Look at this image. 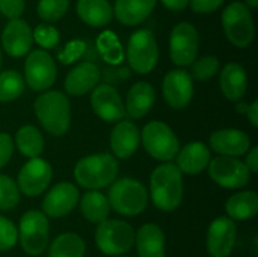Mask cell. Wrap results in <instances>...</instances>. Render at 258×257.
Returning <instances> with one entry per match:
<instances>
[{
  "instance_id": "obj_1",
  "label": "cell",
  "mask_w": 258,
  "mask_h": 257,
  "mask_svg": "<svg viewBox=\"0 0 258 257\" xmlns=\"http://www.w3.org/2000/svg\"><path fill=\"white\" fill-rule=\"evenodd\" d=\"M151 199L160 211L171 212L176 209L183 198L181 171L174 164L159 165L151 174Z\"/></svg>"
},
{
  "instance_id": "obj_2",
  "label": "cell",
  "mask_w": 258,
  "mask_h": 257,
  "mask_svg": "<svg viewBox=\"0 0 258 257\" xmlns=\"http://www.w3.org/2000/svg\"><path fill=\"white\" fill-rule=\"evenodd\" d=\"M34 112L43 127L54 136L67 133L71 122V105L59 91H47L35 100Z\"/></svg>"
},
{
  "instance_id": "obj_3",
  "label": "cell",
  "mask_w": 258,
  "mask_h": 257,
  "mask_svg": "<svg viewBox=\"0 0 258 257\" xmlns=\"http://www.w3.org/2000/svg\"><path fill=\"white\" fill-rule=\"evenodd\" d=\"M117 173V160L107 153L82 158L75 168L77 183L88 189H100L110 185L115 181Z\"/></svg>"
},
{
  "instance_id": "obj_4",
  "label": "cell",
  "mask_w": 258,
  "mask_h": 257,
  "mask_svg": "<svg viewBox=\"0 0 258 257\" xmlns=\"http://www.w3.org/2000/svg\"><path fill=\"white\" fill-rule=\"evenodd\" d=\"M110 206L122 216H138L148 206V191L140 181L122 178L112 184L108 191Z\"/></svg>"
},
{
  "instance_id": "obj_5",
  "label": "cell",
  "mask_w": 258,
  "mask_h": 257,
  "mask_svg": "<svg viewBox=\"0 0 258 257\" xmlns=\"http://www.w3.org/2000/svg\"><path fill=\"white\" fill-rule=\"evenodd\" d=\"M95 239L98 249L102 253L117 256L130 251L135 243V232L127 222L120 219H105L98 223Z\"/></svg>"
},
{
  "instance_id": "obj_6",
  "label": "cell",
  "mask_w": 258,
  "mask_h": 257,
  "mask_svg": "<svg viewBox=\"0 0 258 257\" xmlns=\"http://www.w3.org/2000/svg\"><path fill=\"white\" fill-rule=\"evenodd\" d=\"M222 24L229 42L236 47L244 48L254 38V23L248 7L243 3L234 2L222 13Z\"/></svg>"
},
{
  "instance_id": "obj_7",
  "label": "cell",
  "mask_w": 258,
  "mask_h": 257,
  "mask_svg": "<svg viewBox=\"0 0 258 257\" xmlns=\"http://www.w3.org/2000/svg\"><path fill=\"white\" fill-rule=\"evenodd\" d=\"M18 237L22 248L30 256H39L45 251L49 239L47 216L39 211H28L20 218Z\"/></svg>"
},
{
  "instance_id": "obj_8",
  "label": "cell",
  "mask_w": 258,
  "mask_h": 257,
  "mask_svg": "<svg viewBox=\"0 0 258 257\" xmlns=\"http://www.w3.org/2000/svg\"><path fill=\"white\" fill-rule=\"evenodd\" d=\"M143 144L154 159L170 161L179 151V140L170 126L161 121H151L143 128Z\"/></svg>"
},
{
  "instance_id": "obj_9",
  "label": "cell",
  "mask_w": 258,
  "mask_h": 257,
  "mask_svg": "<svg viewBox=\"0 0 258 257\" xmlns=\"http://www.w3.org/2000/svg\"><path fill=\"white\" fill-rule=\"evenodd\" d=\"M159 49L155 35L149 29H140L128 39L127 62L135 72L146 75L158 65Z\"/></svg>"
},
{
  "instance_id": "obj_10",
  "label": "cell",
  "mask_w": 258,
  "mask_h": 257,
  "mask_svg": "<svg viewBox=\"0 0 258 257\" xmlns=\"http://www.w3.org/2000/svg\"><path fill=\"white\" fill-rule=\"evenodd\" d=\"M208 165L212 180L224 188H243L251 179V171L246 164L234 156H217Z\"/></svg>"
},
{
  "instance_id": "obj_11",
  "label": "cell",
  "mask_w": 258,
  "mask_h": 257,
  "mask_svg": "<svg viewBox=\"0 0 258 257\" xmlns=\"http://www.w3.org/2000/svg\"><path fill=\"white\" fill-rule=\"evenodd\" d=\"M24 75L28 86L34 91L50 88L57 78V68L47 50H33L24 63Z\"/></svg>"
},
{
  "instance_id": "obj_12",
  "label": "cell",
  "mask_w": 258,
  "mask_h": 257,
  "mask_svg": "<svg viewBox=\"0 0 258 257\" xmlns=\"http://www.w3.org/2000/svg\"><path fill=\"white\" fill-rule=\"evenodd\" d=\"M199 50V35L190 23H179L170 34V57L176 66H189L196 60Z\"/></svg>"
},
{
  "instance_id": "obj_13",
  "label": "cell",
  "mask_w": 258,
  "mask_h": 257,
  "mask_svg": "<svg viewBox=\"0 0 258 257\" xmlns=\"http://www.w3.org/2000/svg\"><path fill=\"white\" fill-rule=\"evenodd\" d=\"M52 168L45 160L39 158L30 159L23 165L18 175V188L28 197L42 194L49 185Z\"/></svg>"
},
{
  "instance_id": "obj_14",
  "label": "cell",
  "mask_w": 258,
  "mask_h": 257,
  "mask_svg": "<svg viewBox=\"0 0 258 257\" xmlns=\"http://www.w3.org/2000/svg\"><path fill=\"white\" fill-rule=\"evenodd\" d=\"M236 224L228 217H218L207 233V249L212 257H229L236 244Z\"/></svg>"
},
{
  "instance_id": "obj_15",
  "label": "cell",
  "mask_w": 258,
  "mask_h": 257,
  "mask_svg": "<svg viewBox=\"0 0 258 257\" xmlns=\"http://www.w3.org/2000/svg\"><path fill=\"white\" fill-rule=\"evenodd\" d=\"M91 105L96 115L107 122H117L126 115L120 93L110 85H101L93 88Z\"/></svg>"
},
{
  "instance_id": "obj_16",
  "label": "cell",
  "mask_w": 258,
  "mask_h": 257,
  "mask_svg": "<svg viewBox=\"0 0 258 257\" xmlns=\"http://www.w3.org/2000/svg\"><path fill=\"white\" fill-rule=\"evenodd\" d=\"M163 95L170 107L181 110L189 105L193 96V80L184 70L168 72L163 82Z\"/></svg>"
},
{
  "instance_id": "obj_17",
  "label": "cell",
  "mask_w": 258,
  "mask_h": 257,
  "mask_svg": "<svg viewBox=\"0 0 258 257\" xmlns=\"http://www.w3.org/2000/svg\"><path fill=\"white\" fill-rule=\"evenodd\" d=\"M33 32L22 19H10L2 34V44L7 54L19 58L27 54L33 44Z\"/></svg>"
},
{
  "instance_id": "obj_18",
  "label": "cell",
  "mask_w": 258,
  "mask_h": 257,
  "mask_svg": "<svg viewBox=\"0 0 258 257\" xmlns=\"http://www.w3.org/2000/svg\"><path fill=\"white\" fill-rule=\"evenodd\" d=\"M78 197H80L78 189L73 184L63 181L48 191L43 199L42 208L47 216L53 218L64 217L75 208L78 202Z\"/></svg>"
},
{
  "instance_id": "obj_19",
  "label": "cell",
  "mask_w": 258,
  "mask_h": 257,
  "mask_svg": "<svg viewBox=\"0 0 258 257\" xmlns=\"http://www.w3.org/2000/svg\"><path fill=\"white\" fill-rule=\"evenodd\" d=\"M213 151L223 156H239L248 151L251 141L247 134L236 128H222L214 131L209 138Z\"/></svg>"
},
{
  "instance_id": "obj_20",
  "label": "cell",
  "mask_w": 258,
  "mask_h": 257,
  "mask_svg": "<svg viewBox=\"0 0 258 257\" xmlns=\"http://www.w3.org/2000/svg\"><path fill=\"white\" fill-rule=\"evenodd\" d=\"M100 81V71L92 62H83L70 71L64 88L70 95L82 96L92 91Z\"/></svg>"
},
{
  "instance_id": "obj_21",
  "label": "cell",
  "mask_w": 258,
  "mask_h": 257,
  "mask_svg": "<svg viewBox=\"0 0 258 257\" xmlns=\"http://www.w3.org/2000/svg\"><path fill=\"white\" fill-rule=\"evenodd\" d=\"M139 257H166L165 236L158 224L146 223L135 234Z\"/></svg>"
},
{
  "instance_id": "obj_22",
  "label": "cell",
  "mask_w": 258,
  "mask_h": 257,
  "mask_svg": "<svg viewBox=\"0 0 258 257\" xmlns=\"http://www.w3.org/2000/svg\"><path fill=\"white\" fill-rule=\"evenodd\" d=\"M155 102V91L148 82L135 83L126 96L125 112L131 118H141L148 115Z\"/></svg>"
},
{
  "instance_id": "obj_23",
  "label": "cell",
  "mask_w": 258,
  "mask_h": 257,
  "mask_svg": "<svg viewBox=\"0 0 258 257\" xmlns=\"http://www.w3.org/2000/svg\"><path fill=\"white\" fill-rule=\"evenodd\" d=\"M175 158L179 170L194 175L202 173L208 166L211 153L203 143H190L179 149Z\"/></svg>"
},
{
  "instance_id": "obj_24",
  "label": "cell",
  "mask_w": 258,
  "mask_h": 257,
  "mask_svg": "<svg viewBox=\"0 0 258 257\" xmlns=\"http://www.w3.org/2000/svg\"><path fill=\"white\" fill-rule=\"evenodd\" d=\"M140 141L138 127L130 121H121L111 133V149L118 159H127L136 151Z\"/></svg>"
},
{
  "instance_id": "obj_25",
  "label": "cell",
  "mask_w": 258,
  "mask_h": 257,
  "mask_svg": "<svg viewBox=\"0 0 258 257\" xmlns=\"http://www.w3.org/2000/svg\"><path fill=\"white\" fill-rule=\"evenodd\" d=\"M156 0H116L115 15L125 25H138L143 23L154 10Z\"/></svg>"
},
{
  "instance_id": "obj_26",
  "label": "cell",
  "mask_w": 258,
  "mask_h": 257,
  "mask_svg": "<svg viewBox=\"0 0 258 257\" xmlns=\"http://www.w3.org/2000/svg\"><path fill=\"white\" fill-rule=\"evenodd\" d=\"M221 90L229 101H239L247 91V75L238 63H228L221 73Z\"/></svg>"
},
{
  "instance_id": "obj_27",
  "label": "cell",
  "mask_w": 258,
  "mask_h": 257,
  "mask_svg": "<svg viewBox=\"0 0 258 257\" xmlns=\"http://www.w3.org/2000/svg\"><path fill=\"white\" fill-rule=\"evenodd\" d=\"M77 14L91 27H105L112 19L113 10L107 0H78Z\"/></svg>"
},
{
  "instance_id": "obj_28",
  "label": "cell",
  "mask_w": 258,
  "mask_h": 257,
  "mask_svg": "<svg viewBox=\"0 0 258 257\" xmlns=\"http://www.w3.org/2000/svg\"><path fill=\"white\" fill-rule=\"evenodd\" d=\"M226 212L229 218L246 221L258 213V196L256 191L244 190L233 194L226 202Z\"/></svg>"
},
{
  "instance_id": "obj_29",
  "label": "cell",
  "mask_w": 258,
  "mask_h": 257,
  "mask_svg": "<svg viewBox=\"0 0 258 257\" xmlns=\"http://www.w3.org/2000/svg\"><path fill=\"white\" fill-rule=\"evenodd\" d=\"M81 211L86 219L92 223H101L107 219L111 206L108 199L97 190L87 191L81 199Z\"/></svg>"
},
{
  "instance_id": "obj_30",
  "label": "cell",
  "mask_w": 258,
  "mask_h": 257,
  "mask_svg": "<svg viewBox=\"0 0 258 257\" xmlns=\"http://www.w3.org/2000/svg\"><path fill=\"white\" fill-rule=\"evenodd\" d=\"M15 143L23 155L28 158H38L44 149V139L35 126L25 125L17 131Z\"/></svg>"
},
{
  "instance_id": "obj_31",
  "label": "cell",
  "mask_w": 258,
  "mask_h": 257,
  "mask_svg": "<svg viewBox=\"0 0 258 257\" xmlns=\"http://www.w3.org/2000/svg\"><path fill=\"white\" fill-rule=\"evenodd\" d=\"M85 252V241L76 233H62L49 247V257H83Z\"/></svg>"
},
{
  "instance_id": "obj_32",
  "label": "cell",
  "mask_w": 258,
  "mask_h": 257,
  "mask_svg": "<svg viewBox=\"0 0 258 257\" xmlns=\"http://www.w3.org/2000/svg\"><path fill=\"white\" fill-rule=\"evenodd\" d=\"M25 82L17 71H4L0 73V102L14 101L24 92Z\"/></svg>"
},
{
  "instance_id": "obj_33",
  "label": "cell",
  "mask_w": 258,
  "mask_h": 257,
  "mask_svg": "<svg viewBox=\"0 0 258 257\" xmlns=\"http://www.w3.org/2000/svg\"><path fill=\"white\" fill-rule=\"evenodd\" d=\"M70 0H39L37 7L38 15L44 22H57L67 13Z\"/></svg>"
},
{
  "instance_id": "obj_34",
  "label": "cell",
  "mask_w": 258,
  "mask_h": 257,
  "mask_svg": "<svg viewBox=\"0 0 258 257\" xmlns=\"http://www.w3.org/2000/svg\"><path fill=\"white\" fill-rule=\"evenodd\" d=\"M19 188L10 176L0 174V211H10L19 203Z\"/></svg>"
},
{
  "instance_id": "obj_35",
  "label": "cell",
  "mask_w": 258,
  "mask_h": 257,
  "mask_svg": "<svg viewBox=\"0 0 258 257\" xmlns=\"http://www.w3.org/2000/svg\"><path fill=\"white\" fill-rule=\"evenodd\" d=\"M98 48L107 62L118 63L122 59V49L117 38L112 32H105L98 39Z\"/></svg>"
},
{
  "instance_id": "obj_36",
  "label": "cell",
  "mask_w": 258,
  "mask_h": 257,
  "mask_svg": "<svg viewBox=\"0 0 258 257\" xmlns=\"http://www.w3.org/2000/svg\"><path fill=\"white\" fill-rule=\"evenodd\" d=\"M219 70V60L214 55L199 58L191 65V76L198 81H209L217 75Z\"/></svg>"
},
{
  "instance_id": "obj_37",
  "label": "cell",
  "mask_w": 258,
  "mask_h": 257,
  "mask_svg": "<svg viewBox=\"0 0 258 257\" xmlns=\"http://www.w3.org/2000/svg\"><path fill=\"white\" fill-rule=\"evenodd\" d=\"M33 39L42 48L52 49L59 42V33L53 25L39 24L33 32Z\"/></svg>"
},
{
  "instance_id": "obj_38",
  "label": "cell",
  "mask_w": 258,
  "mask_h": 257,
  "mask_svg": "<svg viewBox=\"0 0 258 257\" xmlns=\"http://www.w3.org/2000/svg\"><path fill=\"white\" fill-rule=\"evenodd\" d=\"M18 241V229L10 219L0 216V251L13 248Z\"/></svg>"
},
{
  "instance_id": "obj_39",
  "label": "cell",
  "mask_w": 258,
  "mask_h": 257,
  "mask_svg": "<svg viewBox=\"0 0 258 257\" xmlns=\"http://www.w3.org/2000/svg\"><path fill=\"white\" fill-rule=\"evenodd\" d=\"M25 8L24 0H0V13L9 19H18Z\"/></svg>"
},
{
  "instance_id": "obj_40",
  "label": "cell",
  "mask_w": 258,
  "mask_h": 257,
  "mask_svg": "<svg viewBox=\"0 0 258 257\" xmlns=\"http://www.w3.org/2000/svg\"><path fill=\"white\" fill-rule=\"evenodd\" d=\"M14 150V143L9 134L0 133V169L4 168L10 160Z\"/></svg>"
},
{
  "instance_id": "obj_41",
  "label": "cell",
  "mask_w": 258,
  "mask_h": 257,
  "mask_svg": "<svg viewBox=\"0 0 258 257\" xmlns=\"http://www.w3.org/2000/svg\"><path fill=\"white\" fill-rule=\"evenodd\" d=\"M224 0H189L190 8L197 14H207L218 9Z\"/></svg>"
},
{
  "instance_id": "obj_42",
  "label": "cell",
  "mask_w": 258,
  "mask_h": 257,
  "mask_svg": "<svg viewBox=\"0 0 258 257\" xmlns=\"http://www.w3.org/2000/svg\"><path fill=\"white\" fill-rule=\"evenodd\" d=\"M247 168L249 169V171L252 173H257L258 171V148L254 146L253 149H251V151L248 153L246 159V163Z\"/></svg>"
},
{
  "instance_id": "obj_43",
  "label": "cell",
  "mask_w": 258,
  "mask_h": 257,
  "mask_svg": "<svg viewBox=\"0 0 258 257\" xmlns=\"http://www.w3.org/2000/svg\"><path fill=\"white\" fill-rule=\"evenodd\" d=\"M164 5L168 9L174 10V12H180L184 10L189 4V0H161Z\"/></svg>"
},
{
  "instance_id": "obj_44",
  "label": "cell",
  "mask_w": 258,
  "mask_h": 257,
  "mask_svg": "<svg viewBox=\"0 0 258 257\" xmlns=\"http://www.w3.org/2000/svg\"><path fill=\"white\" fill-rule=\"evenodd\" d=\"M247 117H248L249 122L252 123L253 127H257L258 126V101L254 100L252 102V105L248 106V110L246 112Z\"/></svg>"
},
{
  "instance_id": "obj_45",
  "label": "cell",
  "mask_w": 258,
  "mask_h": 257,
  "mask_svg": "<svg viewBox=\"0 0 258 257\" xmlns=\"http://www.w3.org/2000/svg\"><path fill=\"white\" fill-rule=\"evenodd\" d=\"M236 110H237V112L244 113V115H246L247 110H248V105H247V103H244V102H238V103H237V106H236Z\"/></svg>"
},
{
  "instance_id": "obj_46",
  "label": "cell",
  "mask_w": 258,
  "mask_h": 257,
  "mask_svg": "<svg viewBox=\"0 0 258 257\" xmlns=\"http://www.w3.org/2000/svg\"><path fill=\"white\" fill-rule=\"evenodd\" d=\"M246 5L252 9H256L258 7V0H246Z\"/></svg>"
},
{
  "instance_id": "obj_47",
  "label": "cell",
  "mask_w": 258,
  "mask_h": 257,
  "mask_svg": "<svg viewBox=\"0 0 258 257\" xmlns=\"http://www.w3.org/2000/svg\"><path fill=\"white\" fill-rule=\"evenodd\" d=\"M0 67H2V50H0Z\"/></svg>"
},
{
  "instance_id": "obj_48",
  "label": "cell",
  "mask_w": 258,
  "mask_h": 257,
  "mask_svg": "<svg viewBox=\"0 0 258 257\" xmlns=\"http://www.w3.org/2000/svg\"><path fill=\"white\" fill-rule=\"evenodd\" d=\"M122 257H123V256H122Z\"/></svg>"
}]
</instances>
